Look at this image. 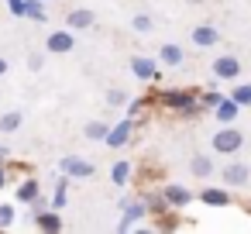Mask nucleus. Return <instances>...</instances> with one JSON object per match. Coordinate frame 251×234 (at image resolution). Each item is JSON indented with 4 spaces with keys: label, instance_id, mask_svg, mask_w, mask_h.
<instances>
[{
    "label": "nucleus",
    "instance_id": "473e14b6",
    "mask_svg": "<svg viewBox=\"0 0 251 234\" xmlns=\"http://www.w3.org/2000/svg\"><path fill=\"white\" fill-rule=\"evenodd\" d=\"M42 4H45V0H42Z\"/></svg>",
    "mask_w": 251,
    "mask_h": 234
},
{
    "label": "nucleus",
    "instance_id": "4468645a",
    "mask_svg": "<svg viewBox=\"0 0 251 234\" xmlns=\"http://www.w3.org/2000/svg\"><path fill=\"white\" fill-rule=\"evenodd\" d=\"M237 110H241V104H234V100L227 97V100L217 104V121H220V124H230V121L237 117Z\"/></svg>",
    "mask_w": 251,
    "mask_h": 234
},
{
    "label": "nucleus",
    "instance_id": "c756f323",
    "mask_svg": "<svg viewBox=\"0 0 251 234\" xmlns=\"http://www.w3.org/2000/svg\"><path fill=\"white\" fill-rule=\"evenodd\" d=\"M4 155H7V148H0V162H4Z\"/></svg>",
    "mask_w": 251,
    "mask_h": 234
},
{
    "label": "nucleus",
    "instance_id": "7ed1b4c3",
    "mask_svg": "<svg viewBox=\"0 0 251 234\" xmlns=\"http://www.w3.org/2000/svg\"><path fill=\"white\" fill-rule=\"evenodd\" d=\"M213 76H217V79H237V76H241V62H237L234 55H220V59L213 62Z\"/></svg>",
    "mask_w": 251,
    "mask_h": 234
},
{
    "label": "nucleus",
    "instance_id": "393cba45",
    "mask_svg": "<svg viewBox=\"0 0 251 234\" xmlns=\"http://www.w3.org/2000/svg\"><path fill=\"white\" fill-rule=\"evenodd\" d=\"M107 104H110V107H121V104H127V93L114 86V90H107Z\"/></svg>",
    "mask_w": 251,
    "mask_h": 234
},
{
    "label": "nucleus",
    "instance_id": "2f4dec72",
    "mask_svg": "<svg viewBox=\"0 0 251 234\" xmlns=\"http://www.w3.org/2000/svg\"><path fill=\"white\" fill-rule=\"evenodd\" d=\"M189 4H203V0H189Z\"/></svg>",
    "mask_w": 251,
    "mask_h": 234
},
{
    "label": "nucleus",
    "instance_id": "20e7f679",
    "mask_svg": "<svg viewBox=\"0 0 251 234\" xmlns=\"http://www.w3.org/2000/svg\"><path fill=\"white\" fill-rule=\"evenodd\" d=\"M162 200H165L169 207H186V203L193 200V193H189L186 186H179V182H169V186H162Z\"/></svg>",
    "mask_w": 251,
    "mask_h": 234
},
{
    "label": "nucleus",
    "instance_id": "a878e982",
    "mask_svg": "<svg viewBox=\"0 0 251 234\" xmlns=\"http://www.w3.org/2000/svg\"><path fill=\"white\" fill-rule=\"evenodd\" d=\"M11 224H14V207L0 203V227H11Z\"/></svg>",
    "mask_w": 251,
    "mask_h": 234
},
{
    "label": "nucleus",
    "instance_id": "39448f33",
    "mask_svg": "<svg viewBox=\"0 0 251 234\" xmlns=\"http://www.w3.org/2000/svg\"><path fill=\"white\" fill-rule=\"evenodd\" d=\"M62 172H66V176L86 179V176H93V165H90L86 158H79V155H66V158H62Z\"/></svg>",
    "mask_w": 251,
    "mask_h": 234
},
{
    "label": "nucleus",
    "instance_id": "a211bd4d",
    "mask_svg": "<svg viewBox=\"0 0 251 234\" xmlns=\"http://www.w3.org/2000/svg\"><path fill=\"white\" fill-rule=\"evenodd\" d=\"M107 131H110V128H107L103 121H90V124L83 128V134H86L90 141H103V138H107Z\"/></svg>",
    "mask_w": 251,
    "mask_h": 234
},
{
    "label": "nucleus",
    "instance_id": "4be33fe9",
    "mask_svg": "<svg viewBox=\"0 0 251 234\" xmlns=\"http://www.w3.org/2000/svg\"><path fill=\"white\" fill-rule=\"evenodd\" d=\"M230 100H234V104H241V107H251V83H241V86H234Z\"/></svg>",
    "mask_w": 251,
    "mask_h": 234
},
{
    "label": "nucleus",
    "instance_id": "6e6552de",
    "mask_svg": "<svg viewBox=\"0 0 251 234\" xmlns=\"http://www.w3.org/2000/svg\"><path fill=\"white\" fill-rule=\"evenodd\" d=\"M45 45H49V52H73L76 38H73V31H52Z\"/></svg>",
    "mask_w": 251,
    "mask_h": 234
},
{
    "label": "nucleus",
    "instance_id": "412c9836",
    "mask_svg": "<svg viewBox=\"0 0 251 234\" xmlns=\"http://www.w3.org/2000/svg\"><path fill=\"white\" fill-rule=\"evenodd\" d=\"M35 220H38L42 231H59V227H62V217H59V213H38Z\"/></svg>",
    "mask_w": 251,
    "mask_h": 234
},
{
    "label": "nucleus",
    "instance_id": "bb28decb",
    "mask_svg": "<svg viewBox=\"0 0 251 234\" xmlns=\"http://www.w3.org/2000/svg\"><path fill=\"white\" fill-rule=\"evenodd\" d=\"M52 207H55V210L66 207V179H59V186H55V200H52Z\"/></svg>",
    "mask_w": 251,
    "mask_h": 234
},
{
    "label": "nucleus",
    "instance_id": "7c9ffc66",
    "mask_svg": "<svg viewBox=\"0 0 251 234\" xmlns=\"http://www.w3.org/2000/svg\"><path fill=\"white\" fill-rule=\"evenodd\" d=\"M0 186H4V169H0Z\"/></svg>",
    "mask_w": 251,
    "mask_h": 234
},
{
    "label": "nucleus",
    "instance_id": "9d476101",
    "mask_svg": "<svg viewBox=\"0 0 251 234\" xmlns=\"http://www.w3.org/2000/svg\"><path fill=\"white\" fill-rule=\"evenodd\" d=\"M196 100V93H189V90H165L162 93V104H169V107H189Z\"/></svg>",
    "mask_w": 251,
    "mask_h": 234
},
{
    "label": "nucleus",
    "instance_id": "9b49d317",
    "mask_svg": "<svg viewBox=\"0 0 251 234\" xmlns=\"http://www.w3.org/2000/svg\"><path fill=\"white\" fill-rule=\"evenodd\" d=\"M145 213H148V207H145V203H127V210H124V217H121V231H131Z\"/></svg>",
    "mask_w": 251,
    "mask_h": 234
},
{
    "label": "nucleus",
    "instance_id": "cd10ccee",
    "mask_svg": "<svg viewBox=\"0 0 251 234\" xmlns=\"http://www.w3.org/2000/svg\"><path fill=\"white\" fill-rule=\"evenodd\" d=\"M7 7H11V14L25 18V0H7Z\"/></svg>",
    "mask_w": 251,
    "mask_h": 234
},
{
    "label": "nucleus",
    "instance_id": "1a4fd4ad",
    "mask_svg": "<svg viewBox=\"0 0 251 234\" xmlns=\"http://www.w3.org/2000/svg\"><path fill=\"white\" fill-rule=\"evenodd\" d=\"M103 141H107L110 148H121V145H127V141H131V117H127V121H121L117 128H110Z\"/></svg>",
    "mask_w": 251,
    "mask_h": 234
},
{
    "label": "nucleus",
    "instance_id": "b1692460",
    "mask_svg": "<svg viewBox=\"0 0 251 234\" xmlns=\"http://www.w3.org/2000/svg\"><path fill=\"white\" fill-rule=\"evenodd\" d=\"M131 25H134V31H141V35H145V31H151V28H155V25H151V18H148V14H134V21H131Z\"/></svg>",
    "mask_w": 251,
    "mask_h": 234
},
{
    "label": "nucleus",
    "instance_id": "dca6fc26",
    "mask_svg": "<svg viewBox=\"0 0 251 234\" xmlns=\"http://www.w3.org/2000/svg\"><path fill=\"white\" fill-rule=\"evenodd\" d=\"M189 169H193V176H200V179H206V176L213 172V162H210L206 155H193V162H189Z\"/></svg>",
    "mask_w": 251,
    "mask_h": 234
},
{
    "label": "nucleus",
    "instance_id": "423d86ee",
    "mask_svg": "<svg viewBox=\"0 0 251 234\" xmlns=\"http://www.w3.org/2000/svg\"><path fill=\"white\" fill-rule=\"evenodd\" d=\"M248 176H251V169H248L244 162H230V165H224V182H227V186H244Z\"/></svg>",
    "mask_w": 251,
    "mask_h": 234
},
{
    "label": "nucleus",
    "instance_id": "ddd939ff",
    "mask_svg": "<svg viewBox=\"0 0 251 234\" xmlns=\"http://www.w3.org/2000/svg\"><path fill=\"white\" fill-rule=\"evenodd\" d=\"M66 25H69L73 31H83V28H90V25H93V11L79 7V11H73V14L66 18Z\"/></svg>",
    "mask_w": 251,
    "mask_h": 234
},
{
    "label": "nucleus",
    "instance_id": "f257e3e1",
    "mask_svg": "<svg viewBox=\"0 0 251 234\" xmlns=\"http://www.w3.org/2000/svg\"><path fill=\"white\" fill-rule=\"evenodd\" d=\"M241 145H244V134H241L237 128H230V124L213 134V152H220V155H234Z\"/></svg>",
    "mask_w": 251,
    "mask_h": 234
},
{
    "label": "nucleus",
    "instance_id": "2eb2a0df",
    "mask_svg": "<svg viewBox=\"0 0 251 234\" xmlns=\"http://www.w3.org/2000/svg\"><path fill=\"white\" fill-rule=\"evenodd\" d=\"M38 196H42V193H38V182H35V179H25V182L18 186V200H21V203H38Z\"/></svg>",
    "mask_w": 251,
    "mask_h": 234
},
{
    "label": "nucleus",
    "instance_id": "aec40b11",
    "mask_svg": "<svg viewBox=\"0 0 251 234\" xmlns=\"http://www.w3.org/2000/svg\"><path fill=\"white\" fill-rule=\"evenodd\" d=\"M21 121H25V114H21V110H11V114L0 117V131H18Z\"/></svg>",
    "mask_w": 251,
    "mask_h": 234
},
{
    "label": "nucleus",
    "instance_id": "0eeeda50",
    "mask_svg": "<svg viewBox=\"0 0 251 234\" xmlns=\"http://www.w3.org/2000/svg\"><path fill=\"white\" fill-rule=\"evenodd\" d=\"M217 42H220V31H217V28H210V25H196V28H193V45L210 49V45H217Z\"/></svg>",
    "mask_w": 251,
    "mask_h": 234
},
{
    "label": "nucleus",
    "instance_id": "5701e85b",
    "mask_svg": "<svg viewBox=\"0 0 251 234\" xmlns=\"http://www.w3.org/2000/svg\"><path fill=\"white\" fill-rule=\"evenodd\" d=\"M127 176H131V162H117V165H114V182H117V186H124V182H127Z\"/></svg>",
    "mask_w": 251,
    "mask_h": 234
},
{
    "label": "nucleus",
    "instance_id": "f8f14e48",
    "mask_svg": "<svg viewBox=\"0 0 251 234\" xmlns=\"http://www.w3.org/2000/svg\"><path fill=\"white\" fill-rule=\"evenodd\" d=\"M182 59H186V55H182V49H179V45H172V42L158 49V62H162V66H182Z\"/></svg>",
    "mask_w": 251,
    "mask_h": 234
},
{
    "label": "nucleus",
    "instance_id": "6ab92c4d",
    "mask_svg": "<svg viewBox=\"0 0 251 234\" xmlns=\"http://www.w3.org/2000/svg\"><path fill=\"white\" fill-rule=\"evenodd\" d=\"M25 18H31V21H45V7H42V0H25Z\"/></svg>",
    "mask_w": 251,
    "mask_h": 234
},
{
    "label": "nucleus",
    "instance_id": "c85d7f7f",
    "mask_svg": "<svg viewBox=\"0 0 251 234\" xmlns=\"http://www.w3.org/2000/svg\"><path fill=\"white\" fill-rule=\"evenodd\" d=\"M0 76H7V59H0Z\"/></svg>",
    "mask_w": 251,
    "mask_h": 234
},
{
    "label": "nucleus",
    "instance_id": "f03ea898",
    "mask_svg": "<svg viewBox=\"0 0 251 234\" xmlns=\"http://www.w3.org/2000/svg\"><path fill=\"white\" fill-rule=\"evenodd\" d=\"M131 73H134L138 79L151 83V79H158V62H151V59H145V55H134V59H131Z\"/></svg>",
    "mask_w": 251,
    "mask_h": 234
},
{
    "label": "nucleus",
    "instance_id": "f3484780",
    "mask_svg": "<svg viewBox=\"0 0 251 234\" xmlns=\"http://www.w3.org/2000/svg\"><path fill=\"white\" fill-rule=\"evenodd\" d=\"M203 203H210V207H227V203H230V193H227V189H203Z\"/></svg>",
    "mask_w": 251,
    "mask_h": 234
}]
</instances>
